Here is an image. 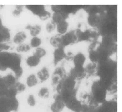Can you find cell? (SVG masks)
I'll return each mask as SVG.
<instances>
[{
  "mask_svg": "<svg viewBox=\"0 0 122 112\" xmlns=\"http://www.w3.org/2000/svg\"><path fill=\"white\" fill-rule=\"evenodd\" d=\"M65 106L74 112H81L82 105L76 96H73L64 101Z\"/></svg>",
  "mask_w": 122,
  "mask_h": 112,
  "instance_id": "cell-4",
  "label": "cell"
},
{
  "mask_svg": "<svg viewBox=\"0 0 122 112\" xmlns=\"http://www.w3.org/2000/svg\"><path fill=\"white\" fill-rule=\"evenodd\" d=\"M2 79L8 89L13 87L16 83V78L12 74H9L4 76L2 78Z\"/></svg>",
  "mask_w": 122,
  "mask_h": 112,
  "instance_id": "cell-12",
  "label": "cell"
},
{
  "mask_svg": "<svg viewBox=\"0 0 122 112\" xmlns=\"http://www.w3.org/2000/svg\"><path fill=\"white\" fill-rule=\"evenodd\" d=\"M75 31L77 37V42L89 40L90 30H87L85 31L82 32L80 30L77 29Z\"/></svg>",
  "mask_w": 122,
  "mask_h": 112,
  "instance_id": "cell-11",
  "label": "cell"
},
{
  "mask_svg": "<svg viewBox=\"0 0 122 112\" xmlns=\"http://www.w3.org/2000/svg\"><path fill=\"white\" fill-rule=\"evenodd\" d=\"M62 46L64 48L70 45L77 43V37L75 30H71L62 35Z\"/></svg>",
  "mask_w": 122,
  "mask_h": 112,
  "instance_id": "cell-5",
  "label": "cell"
},
{
  "mask_svg": "<svg viewBox=\"0 0 122 112\" xmlns=\"http://www.w3.org/2000/svg\"><path fill=\"white\" fill-rule=\"evenodd\" d=\"M89 59L92 62L96 63L99 60V52L94 50H89Z\"/></svg>",
  "mask_w": 122,
  "mask_h": 112,
  "instance_id": "cell-25",
  "label": "cell"
},
{
  "mask_svg": "<svg viewBox=\"0 0 122 112\" xmlns=\"http://www.w3.org/2000/svg\"><path fill=\"white\" fill-rule=\"evenodd\" d=\"M41 39L37 37H33L31 40L30 45L33 48H37L41 44Z\"/></svg>",
  "mask_w": 122,
  "mask_h": 112,
  "instance_id": "cell-32",
  "label": "cell"
},
{
  "mask_svg": "<svg viewBox=\"0 0 122 112\" xmlns=\"http://www.w3.org/2000/svg\"><path fill=\"white\" fill-rule=\"evenodd\" d=\"M76 80L70 75L66 76L62 79L57 86L56 90L58 94H61L76 90Z\"/></svg>",
  "mask_w": 122,
  "mask_h": 112,
  "instance_id": "cell-2",
  "label": "cell"
},
{
  "mask_svg": "<svg viewBox=\"0 0 122 112\" xmlns=\"http://www.w3.org/2000/svg\"><path fill=\"white\" fill-rule=\"evenodd\" d=\"M37 75L41 81L43 82L47 80L49 78V72L46 67H44L38 72Z\"/></svg>",
  "mask_w": 122,
  "mask_h": 112,
  "instance_id": "cell-15",
  "label": "cell"
},
{
  "mask_svg": "<svg viewBox=\"0 0 122 112\" xmlns=\"http://www.w3.org/2000/svg\"><path fill=\"white\" fill-rule=\"evenodd\" d=\"M30 50V46L28 45L25 44L20 45L16 48L17 51L18 52H26Z\"/></svg>",
  "mask_w": 122,
  "mask_h": 112,
  "instance_id": "cell-33",
  "label": "cell"
},
{
  "mask_svg": "<svg viewBox=\"0 0 122 112\" xmlns=\"http://www.w3.org/2000/svg\"><path fill=\"white\" fill-rule=\"evenodd\" d=\"M65 106V104L61 96L57 94L55 97V102L51 105V110L53 112H61Z\"/></svg>",
  "mask_w": 122,
  "mask_h": 112,
  "instance_id": "cell-8",
  "label": "cell"
},
{
  "mask_svg": "<svg viewBox=\"0 0 122 112\" xmlns=\"http://www.w3.org/2000/svg\"><path fill=\"white\" fill-rule=\"evenodd\" d=\"M84 66H74L70 71V75L75 80H81L86 75Z\"/></svg>",
  "mask_w": 122,
  "mask_h": 112,
  "instance_id": "cell-6",
  "label": "cell"
},
{
  "mask_svg": "<svg viewBox=\"0 0 122 112\" xmlns=\"http://www.w3.org/2000/svg\"><path fill=\"white\" fill-rule=\"evenodd\" d=\"M57 31L59 34L63 35L65 34L67 30L68 24L65 20L62 21L60 22L57 24Z\"/></svg>",
  "mask_w": 122,
  "mask_h": 112,
  "instance_id": "cell-17",
  "label": "cell"
},
{
  "mask_svg": "<svg viewBox=\"0 0 122 112\" xmlns=\"http://www.w3.org/2000/svg\"><path fill=\"white\" fill-rule=\"evenodd\" d=\"M99 106V104L96 103L82 105L81 112H96Z\"/></svg>",
  "mask_w": 122,
  "mask_h": 112,
  "instance_id": "cell-18",
  "label": "cell"
},
{
  "mask_svg": "<svg viewBox=\"0 0 122 112\" xmlns=\"http://www.w3.org/2000/svg\"><path fill=\"white\" fill-rule=\"evenodd\" d=\"M27 103L28 105L31 106H34L36 105V100L33 95L30 94L28 96L27 99Z\"/></svg>",
  "mask_w": 122,
  "mask_h": 112,
  "instance_id": "cell-36",
  "label": "cell"
},
{
  "mask_svg": "<svg viewBox=\"0 0 122 112\" xmlns=\"http://www.w3.org/2000/svg\"><path fill=\"white\" fill-rule=\"evenodd\" d=\"M86 57L81 52L78 53L74 56L73 61L75 66H83L86 61Z\"/></svg>",
  "mask_w": 122,
  "mask_h": 112,
  "instance_id": "cell-13",
  "label": "cell"
},
{
  "mask_svg": "<svg viewBox=\"0 0 122 112\" xmlns=\"http://www.w3.org/2000/svg\"><path fill=\"white\" fill-rule=\"evenodd\" d=\"M26 6L33 14L38 16L41 20H46L50 17V14L46 11L43 5H28Z\"/></svg>",
  "mask_w": 122,
  "mask_h": 112,
  "instance_id": "cell-3",
  "label": "cell"
},
{
  "mask_svg": "<svg viewBox=\"0 0 122 112\" xmlns=\"http://www.w3.org/2000/svg\"><path fill=\"white\" fill-rule=\"evenodd\" d=\"M107 91L101 84L99 81L93 83L90 94L93 99L99 104H102L106 100Z\"/></svg>",
  "mask_w": 122,
  "mask_h": 112,
  "instance_id": "cell-1",
  "label": "cell"
},
{
  "mask_svg": "<svg viewBox=\"0 0 122 112\" xmlns=\"http://www.w3.org/2000/svg\"><path fill=\"white\" fill-rule=\"evenodd\" d=\"M26 38V35L25 32H19L15 34L13 38V42L16 44H20L23 42Z\"/></svg>",
  "mask_w": 122,
  "mask_h": 112,
  "instance_id": "cell-20",
  "label": "cell"
},
{
  "mask_svg": "<svg viewBox=\"0 0 122 112\" xmlns=\"http://www.w3.org/2000/svg\"><path fill=\"white\" fill-rule=\"evenodd\" d=\"M13 87L16 90L18 94L24 92L26 89L25 85L20 82H16Z\"/></svg>",
  "mask_w": 122,
  "mask_h": 112,
  "instance_id": "cell-31",
  "label": "cell"
},
{
  "mask_svg": "<svg viewBox=\"0 0 122 112\" xmlns=\"http://www.w3.org/2000/svg\"><path fill=\"white\" fill-rule=\"evenodd\" d=\"M66 76L65 70L63 68L61 67L57 68L53 72L52 76V85L57 86L62 79Z\"/></svg>",
  "mask_w": 122,
  "mask_h": 112,
  "instance_id": "cell-7",
  "label": "cell"
},
{
  "mask_svg": "<svg viewBox=\"0 0 122 112\" xmlns=\"http://www.w3.org/2000/svg\"><path fill=\"white\" fill-rule=\"evenodd\" d=\"M99 34L96 30H90V37L89 40L93 41L97 40L98 38Z\"/></svg>",
  "mask_w": 122,
  "mask_h": 112,
  "instance_id": "cell-34",
  "label": "cell"
},
{
  "mask_svg": "<svg viewBox=\"0 0 122 112\" xmlns=\"http://www.w3.org/2000/svg\"><path fill=\"white\" fill-rule=\"evenodd\" d=\"M100 105L106 112H117V103L115 100H106Z\"/></svg>",
  "mask_w": 122,
  "mask_h": 112,
  "instance_id": "cell-9",
  "label": "cell"
},
{
  "mask_svg": "<svg viewBox=\"0 0 122 112\" xmlns=\"http://www.w3.org/2000/svg\"><path fill=\"white\" fill-rule=\"evenodd\" d=\"M8 99V107L10 111L16 112L18 109L19 103L17 98Z\"/></svg>",
  "mask_w": 122,
  "mask_h": 112,
  "instance_id": "cell-16",
  "label": "cell"
},
{
  "mask_svg": "<svg viewBox=\"0 0 122 112\" xmlns=\"http://www.w3.org/2000/svg\"><path fill=\"white\" fill-rule=\"evenodd\" d=\"M62 35L58 34L51 37L50 40V44L56 48L63 47L62 46Z\"/></svg>",
  "mask_w": 122,
  "mask_h": 112,
  "instance_id": "cell-14",
  "label": "cell"
},
{
  "mask_svg": "<svg viewBox=\"0 0 122 112\" xmlns=\"http://www.w3.org/2000/svg\"><path fill=\"white\" fill-rule=\"evenodd\" d=\"M56 24L54 23L52 21L51 22L48 23L46 27L47 31L48 32H52L56 28Z\"/></svg>",
  "mask_w": 122,
  "mask_h": 112,
  "instance_id": "cell-35",
  "label": "cell"
},
{
  "mask_svg": "<svg viewBox=\"0 0 122 112\" xmlns=\"http://www.w3.org/2000/svg\"><path fill=\"white\" fill-rule=\"evenodd\" d=\"M52 21L54 23L57 24L62 21L65 20L64 17L62 13L59 12H55L52 17Z\"/></svg>",
  "mask_w": 122,
  "mask_h": 112,
  "instance_id": "cell-26",
  "label": "cell"
},
{
  "mask_svg": "<svg viewBox=\"0 0 122 112\" xmlns=\"http://www.w3.org/2000/svg\"><path fill=\"white\" fill-rule=\"evenodd\" d=\"M49 91L46 87H42L39 90L38 93L39 96L41 98H48L49 96Z\"/></svg>",
  "mask_w": 122,
  "mask_h": 112,
  "instance_id": "cell-29",
  "label": "cell"
},
{
  "mask_svg": "<svg viewBox=\"0 0 122 112\" xmlns=\"http://www.w3.org/2000/svg\"><path fill=\"white\" fill-rule=\"evenodd\" d=\"M8 88L0 78V96H5Z\"/></svg>",
  "mask_w": 122,
  "mask_h": 112,
  "instance_id": "cell-30",
  "label": "cell"
},
{
  "mask_svg": "<svg viewBox=\"0 0 122 112\" xmlns=\"http://www.w3.org/2000/svg\"><path fill=\"white\" fill-rule=\"evenodd\" d=\"M96 112H106L102 107L101 105H99Z\"/></svg>",
  "mask_w": 122,
  "mask_h": 112,
  "instance_id": "cell-40",
  "label": "cell"
},
{
  "mask_svg": "<svg viewBox=\"0 0 122 112\" xmlns=\"http://www.w3.org/2000/svg\"><path fill=\"white\" fill-rule=\"evenodd\" d=\"M9 46L5 43H0V50H6L9 49Z\"/></svg>",
  "mask_w": 122,
  "mask_h": 112,
  "instance_id": "cell-38",
  "label": "cell"
},
{
  "mask_svg": "<svg viewBox=\"0 0 122 112\" xmlns=\"http://www.w3.org/2000/svg\"><path fill=\"white\" fill-rule=\"evenodd\" d=\"M97 70V65L96 63L92 62L89 63L85 68L86 73L88 74L89 75H92L94 74Z\"/></svg>",
  "mask_w": 122,
  "mask_h": 112,
  "instance_id": "cell-22",
  "label": "cell"
},
{
  "mask_svg": "<svg viewBox=\"0 0 122 112\" xmlns=\"http://www.w3.org/2000/svg\"><path fill=\"white\" fill-rule=\"evenodd\" d=\"M18 93L16 91V90L15 89L14 87H11L10 88L8 89L5 96L9 99L15 98L16 97V95Z\"/></svg>",
  "mask_w": 122,
  "mask_h": 112,
  "instance_id": "cell-27",
  "label": "cell"
},
{
  "mask_svg": "<svg viewBox=\"0 0 122 112\" xmlns=\"http://www.w3.org/2000/svg\"><path fill=\"white\" fill-rule=\"evenodd\" d=\"M38 80L35 74H31L28 77L26 84L29 87H33L37 84Z\"/></svg>",
  "mask_w": 122,
  "mask_h": 112,
  "instance_id": "cell-23",
  "label": "cell"
},
{
  "mask_svg": "<svg viewBox=\"0 0 122 112\" xmlns=\"http://www.w3.org/2000/svg\"><path fill=\"white\" fill-rule=\"evenodd\" d=\"M4 39L3 35H2V33H0V43L3 41Z\"/></svg>",
  "mask_w": 122,
  "mask_h": 112,
  "instance_id": "cell-41",
  "label": "cell"
},
{
  "mask_svg": "<svg viewBox=\"0 0 122 112\" xmlns=\"http://www.w3.org/2000/svg\"><path fill=\"white\" fill-rule=\"evenodd\" d=\"M22 6H17V7L16 9L14 10V11L13 12V15L14 16H18L22 11V8L21 7Z\"/></svg>",
  "mask_w": 122,
  "mask_h": 112,
  "instance_id": "cell-37",
  "label": "cell"
},
{
  "mask_svg": "<svg viewBox=\"0 0 122 112\" xmlns=\"http://www.w3.org/2000/svg\"><path fill=\"white\" fill-rule=\"evenodd\" d=\"M41 59L33 55L32 56H29L26 59V63L30 67H35L38 65Z\"/></svg>",
  "mask_w": 122,
  "mask_h": 112,
  "instance_id": "cell-19",
  "label": "cell"
},
{
  "mask_svg": "<svg viewBox=\"0 0 122 112\" xmlns=\"http://www.w3.org/2000/svg\"><path fill=\"white\" fill-rule=\"evenodd\" d=\"M26 29L30 30V34L33 37H36L40 33L41 28L40 26L36 25L31 26L28 25L26 26Z\"/></svg>",
  "mask_w": 122,
  "mask_h": 112,
  "instance_id": "cell-21",
  "label": "cell"
},
{
  "mask_svg": "<svg viewBox=\"0 0 122 112\" xmlns=\"http://www.w3.org/2000/svg\"><path fill=\"white\" fill-rule=\"evenodd\" d=\"M74 56H73V54L72 52H69L67 54H66V59L68 61L71 60L73 59Z\"/></svg>",
  "mask_w": 122,
  "mask_h": 112,
  "instance_id": "cell-39",
  "label": "cell"
},
{
  "mask_svg": "<svg viewBox=\"0 0 122 112\" xmlns=\"http://www.w3.org/2000/svg\"><path fill=\"white\" fill-rule=\"evenodd\" d=\"M53 56L54 65H56L60 61L66 58V54L65 53L64 47L57 48L54 51Z\"/></svg>",
  "mask_w": 122,
  "mask_h": 112,
  "instance_id": "cell-10",
  "label": "cell"
},
{
  "mask_svg": "<svg viewBox=\"0 0 122 112\" xmlns=\"http://www.w3.org/2000/svg\"><path fill=\"white\" fill-rule=\"evenodd\" d=\"M46 54V52L44 49L42 48H37L35 50L33 55L41 59L45 56Z\"/></svg>",
  "mask_w": 122,
  "mask_h": 112,
  "instance_id": "cell-28",
  "label": "cell"
},
{
  "mask_svg": "<svg viewBox=\"0 0 122 112\" xmlns=\"http://www.w3.org/2000/svg\"><path fill=\"white\" fill-rule=\"evenodd\" d=\"M99 22V17L96 15H94V14L91 15L88 17V24L92 26L93 27L96 26L98 25Z\"/></svg>",
  "mask_w": 122,
  "mask_h": 112,
  "instance_id": "cell-24",
  "label": "cell"
}]
</instances>
